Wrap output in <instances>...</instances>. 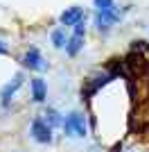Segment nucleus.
I'll return each mask as SVG.
<instances>
[{
    "instance_id": "obj_1",
    "label": "nucleus",
    "mask_w": 149,
    "mask_h": 152,
    "mask_svg": "<svg viewBox=\"0 0 149 152\" xmlns=\"http://www.w3.org/2000/svg\"><path fill=\"white\" fill-rule=\"evenodd\" d=\"M118 20L120 9L113 0H95V27L99 32H108V27Z\"/></svg>"
},
{
    "instance_id": "obj_2",
    "label": "nucleus",
    "mask_w": 149,
    "mask_h": 152,
    "mask_svg": "<svg viewBox=\"0 0 149 152\" xmlns=\"http://www.w3.org/2000/svg\"><path fill=\"white\" fill-rule=\"evenodd\" d=\"M63 134L70 136V139H84L88 134V125H86V118L81 111H70L63 121Z\"/></svg>"
},
{
    "instance_id": "obj_3",
    "label": "nucleus",
    "mask_w": 149,
    "mask_h": 152,
    "mask_svg": "<svg viewBox=\"0 0 149 152\" xmlns=\"http://www.w3.org/2000/svg\"><path fill=\"white\" fill-rule=\"evenodd\" d=\"M30 134H32V139L36 141V143H43V145L52 143V127L43 121V116H36V118L32 121Z\"/></svg>"
},
{
    "instance_id": "obj_4",
    "label": "nucleus",
    "mask_w": 149,
    "mask_h": 152,
    "mask_svg": "<svg viewBox=\"0 0 149 152\" xmlns=\"http://www.w3.org/2000/svg\"><path fill=\"white\" fill-rule=\"evenodd\" d=\"M84 37H86V18L79 20L77 25H74V32H72V37L68 39V45H66V52H68L70 57H74L77 52L84 48Z\"/></svg>"
},
{
    "instance_id": "obj_5",
    "label": "nucleus",
    "mask_w": 149,
    "mask_h": 152,
    "mask_svg": "<svg viewBox=\"0 0 149 152\" xmlns=\"http://www.w3.org/2000/svg\"><path fill=\"white\" fill-rule=\"evenodd\" d=\"M23 66L25 68H30V70H36V73H41V70L48 68V61L43 59V55L38 52V48H30V50L23 55Z\"/></svg>"
},
{
    "instance_id": "obj_6",
    "label": "nucleus",
    "mask_w": 149,
    "mask_h": 152,
    "mask_svg": "<svg viewBox=\"0 0 149 152\" xmlns=\"http://www.w3.org/2000/svg\"><path fill=\"white\" fill-rule=\"evenodd\" d=\"M23 82H25V75H23V73H16L12 82H7L5 86H2V91H0V100H2V104H5V107L9 104V100H12L14 95H16V91L23 86Z\"/></svg>"
},
{
    "instance_id": "obj_7",
    "label": "nucleus",
    "mask_w": 149,
    "mask_h": 152,
    "mask_svg": "<svg viewBox=\"0 0 149 152\" xmlns=\"http://www.w3.org/2000/svg\"><path fill=\"white\" fill-rule=\"evenodd\" d=\"M86 18V14H84V9L81 7H68V9H63L61 12V16H59V20H61V25L63 27H74L79 20H84Z\"/></svg>"
},
{
    "instance_id": "obj_8",
    "label": "nucleus",
    "mask_w": 149,
    "mask_h": 152,
    "mask_svg": "<svg viewBox=\"0 0 149 152\" xmlns=\"http://www.w3.org/2000/svg\"><path fill=\"white\" fill-rule=\"evenodd\" d=\"M32 86V98H34V102H45V98H48V86H45V82L41 80V77H34L30 82Z\"/></svg>"
},
{
    "instance_id": "obj_9",
    "label": "nucleus",
    "mask_w": 149,
    "mask_h": 152,
    "mask_svg": "<svg viewBox=\"0 0 149 152\" xmlns=\"http://www.w3.org/2000/svg\"><path fill=\"white\" fill-rule=\"evenodd\" d=\"M50 39H52V45H54V48H66V45H68V34H66V27H56V30L50 34Z\"/></svg>"
},
{
    "instance_id": "obj_10",
    "label": "nucleus",
    "mask_w": 149,
    "mask_h": 152,
    "mask_svg": "<svg viewBox=\"0 0 149 152\" xmlns=\"http://www.w3.org/2000/svg\"><path fill=\"white\" fill-rule=\"evenodd\" d=\"M43 121L48 123L50 127H56V125H63V121H61V116H59V111L56 109H48L43 114Z\"/></svg>"
},
{
    "instance_id": "obj_11",
    "label": "nucleus",
    "mask_w": 149,
    "mask_h": 152,
    "mask_svg": "<svg viewBox=\"0 0 149 152\" xmlns=\"http://www.w3.org/2000/svg\"><path fill=\"white\" fill-rule=\"evenodd\" d=\"M0 55H7V45L2 43V41H0Z\"/></svg>"
}]
</instances>
